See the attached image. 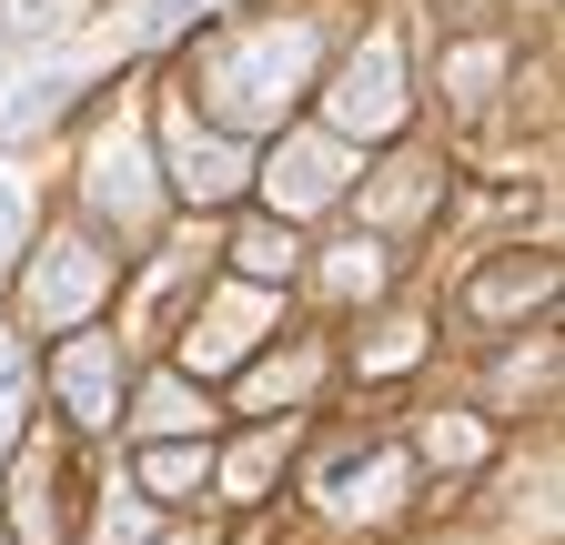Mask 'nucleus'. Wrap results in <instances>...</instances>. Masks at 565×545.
Listing matches in <instances>:
<instances>
[{"instance_id":"f257e3e1","label":"nucleus","mask_w":565,"mask_h":545,"mask_svg":"<svg viewBox=\"0 0 565 545\" xmlns=\"http://www.w3.org/2000/svg\"><path fill=\"white\" fill-rule=\"evenodd\" d=\"M243 272H294V233H253L243 243Z\"/></svg>"}]
</instances>
